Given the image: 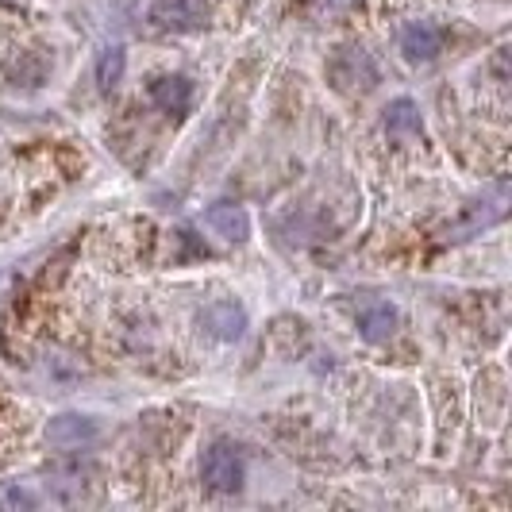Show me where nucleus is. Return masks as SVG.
<instances>
[{"mask_svg":"<svg viewBox=\"0 0 512 512\" xmlns=\"http://www.w3.org/2000/svg\"><path fill=\"white\" fill-rule=\"evenodd\" d=\"M243 478H247L243 455L231 443H212L201 459V482L212 493H235V489H243Z\"/></svg>","mask_w":512,"mask_h":512,"instance_id":"f257e3e1","label":"nucleus"},{"mask_svg":"<svg viewBox=\"0 0 512 512\" xmlns=\"http://www.w3.org/2000/svg\"><path fill=\"white\" fill-rule=\"evenodd\" d=\"M328 74H332L335 89H343V93H366L378 81V66H374V58L362 51V47H339V54H335L332 66H328Z\"/></svg>","mask_w":512,"mask_h":512,"instance_id":"f03ea898","label":"nucleus"},{"mask_svg":"<svg viewBox=\"0 0 512 512\" xmlns=\"http://www.w3.org/2000/svg\"><path fill=\"white\" fill-rule=\"evenodd\" d=\"M205 20V0H154L151 4V24L158 31H197L205 27Z\"/></svg>","mask_w":512,"mask_h":512,"instance_id":"7ed1b4c3","label":"nucleus"},{"mask_svg":"<svg viewBox=\"0 0 512 512\" xmlns=\"http://www.w3.org/2000/svg\"><path fill=\"white\" fill-rule=\"evenodd\" d=\"M201 324H205L208 335H216L220 343H235L239 335L247 332V308L239 301H212V305L201 312Z\"/></svg>","mask_w":512,"mask_h":512,"instance_id":"20e7f679","label":"nucleus"},{"mask_svg":"<svg viewBox=\"0 0 512 512\" xmlns=\"http://www.w3.org/2000/svg\"><path fill=\"white\" fill-rule=\"evenodd\" d=\"M97 439V420L81 416V412H62L47 424V443L54 447H85Z\"/></svg>","mask_w":512,"mask_h":512,"instance_id":"39448f33","label":"nucleus"},{"mask_svg":"<svg viewBox=\"0 0 512 512\" xmlns=\"http://www.w3.org/2000/svg\"><path fill=\"white\" fill-rule=\"evenodd\" d=\"M205 224L216 231V235H224L228 243H243V239L251 235V216H247V208L235 205V201H216V205H208Z\"/></svg>","mask_w":512,"mask_h":512,"instance_id":"423d86ee","label":"nucleus"},{"mask_svg":"<svg viewBox=\"0 0 512 512\" xmlns=\"http://www.w3.org/2000/svg\"><path fill=\"white\" fill-rule=\"evenodd\" d=\"M401 51L409 62H432L439 51H443V35H439L436 24H428V20H416L401 31Z\"/></svg>","mask_w":512,"mask_h":512,"instance_id":"0eeeda50","label":"nucleus"},{"mask_svg":"<svg viewBox=\"0 0 512 512\" xmlns=\"http://www.w3.org/2000/svg\"><path fill=\"white\" fill-rule=\"evenodd\" d=\"M397 308L389 301H370V305L359 308V335L366 343H385L389 335L397 332Z\"/></svg>","mask_w":512,"mask_h":512,"instance_id":"6e6552de","label":"nucleus"},{"mask_svg":"<svg viewBox=\"0 0 512 512\" xmlns=\"http://www.w3.org/2000/svg\"><path fill=\"white\" fill-rule=\"evenodd\" d=\"M151 101L162 112H185L193 101V81L181 74H162L151 81Z\"/></svg>","mask_w":512,"mask_h":512,"instance_id":"1a4fd4ad","label":"nucleus"},{"mask_svg":"<svg viewBox=\"0 0 512 512\" xmlns=\"http://www.w3.org/2000/svg\"><path fill=\"white\" fill-rule=\"evenodd\" d=\"M382 124L393 139H416V135L424 131L420 108H416V101H409V97H397V101L389 104V108H385V116H382Z\"/></svg>","mask_w":512,"mask_h":512,"instance_id":"9d476101","label":"nucleus"},{"mask_svg":"<svg viewBox=\"0 0 512 512\" xmlns=\"http://www.w3.org/2000/svg\"><path fill=\"white\" fill-rule=\"evenodd\" d=\"M128 74V51L124 47H104L97 54V89L101 93H112Z\"/></svg>","mask_w":512,"mask_h":512,"instance_id":"9b49d317","label":"nucleus"},{"mask_svg":"<svg viewBox=\"0 0 512 512\" xmlns=\"http://www.w3.org/2000/svg\"><path fill=\"white\" fill-rule=\"evenodd\" d=\"M39 501H35V493L24 486H12V482H4L0 486V509H35Z\"/></svg>","mask_w":512,"mask_h":512,"instance_id":"f8f14e48","label":"nucleus"}]
</instances>
